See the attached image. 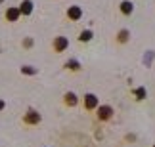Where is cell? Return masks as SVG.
I'll list each match as a JSON object with an SVG mask.
<instances>
[{
    "label": "cell",
    "instance_id": "1",
    "mask_svg": "<svg viewBox=\"0 0 155 147\" xmlns=\"http://www.w3.org/2000/svg\"><path fill=\"white\" fill-rule=\"evenodd\" d=\"M96 117H98V120H109L113 117V107L111 105H100Z\"/></svg>",
    "mask_w": 155,
    "mask_h": 147
},
{
    "label": "cell",
    "instance_id": "2",
    "mask_svg": "<svg viewBox=\"0 0 155 147\" xmlns=\"http://www.w3.org/2000/svg\"><path fill=\"white\" fill-rule=\"evenodd\" d=\"M69 48V40L65 37H56L54 38V52H58V54H61Z\"/></svg>",
    "mask_w": 155,
    "mask_h": 147
},
{
    "label": "cell",
    "instance_id": "3",
    "mask_svg": "<svg viewBox=\"0 0 155 147\" xmlns=\"http://www.w3.org/2000/svg\"><path fill=\"white\" fill-rule=\"evenodd\" d=\"M40 120H42V117H40V113H37V111H29V113L23 117V122H25V124H38Z\"/></svg>",
    "mask_w": 155,
    "mask_h": 147
},
{
    "label": "cell",
    "instance_id": "4",
    "mask_svg": "<svg viewBox=\"0 0 155 147\" xmlns=\"http://www.w3.org/2000/svg\"><path fill=\"white\" fill-rule=\"evenodd\" d=\"M67 17L71 21H79L81 17H82V10H81V6H69V10H67Z\"/></svg>",
    "mask_w": 155,
    "mask_h": 147
},
{
    "label": "cell",
    "instance_id": "5",
    "mask_svg": "<svg viewBox=\"0 0 155 147\" xmlns=\"http://www.w3.org/2000/svg\"><path fill=\"white\" fill-rule=\"evenodd\" d=\"M96 107H98V97L94 96V94H86V96H84V109L92 111Z\"/></svg>",
    "mask_w": 155,
    "mask_h": 147
},
{
    "label": "cell",
    "instance_id": "6",
    "mask_svg": "<svg viewBox=\"0 0 155 147\" xmlns=\"http://www.w3.org/2000/svg\"><path fill=\"white\" fill-rule=\"evenodd\" d=\"M19 15H21V10L19 8H8V10H6V19L12 21V23L19 19Z\"/></svg>",
    "mask_w": 155,
    "mask_h": 147
},
{
    "label": "cell",
    "instance_id": "7",
    "mask_svg": "<svg viewBox=\"0 0 155 147\" xmlns=\"http://www.w3.org/2000/svg\"><path fill=\"white\" fill-rule=\"evenodd\" d=\"M77 101H79V97H77V94H73V92H67L63 96V103L67 105V107H75Z\"/></svg>",
    "mask_w": 155,
    "mask_h": 147
},
{
    "label": "cell",
    "instance_id": "8",
    "mask_svg": "<svg viewBox=\"0 0 155 147\" xmlns=\"http://www.w3.org/2000/svg\"><path fill=\"white\" fill-rule=\"evenodd\" d=\"M19 10L23 15H31L33 14V2L31 0H23V2L19 4Z\"/></svg>",
    "mask_w": 155,
    "mask_h": 147
},
{
    "label": "cell",
    "instance_id": "9",
    "mask_svg": "<svg viewBox=\"0 0 155 147\" xmlns=\"http://www.w3.org/2000/svg\"><path fill=\"white\" fill-rule=\"evenodd\" d=\"M121 11L124 15H130L134 11V6H132V2H128V0H124V2H121Z\"/></svg>",
    "mask_w": 155,
    "mask_h": 147
},
{
    "label": "cell",
    "instance_id": "10",
    "mask_svg": "<svg viewBox=\"0 0 155 147\" xmlns=\"http://www.w3.org/2000/svg\"><path fill=\"white\" fill-rule=\"evenodd\" d=\"M128 38H130V31H127V29H121L119 31V34H117V40L121 44H124V42H128Z\"/></svg>",
    "mask_w": 155,
    "mask_h": 147
},
{
    "label": "cell",
    "instance_id": "11",
    "mask_svg": "<svg viewBox=\"0 0 155 147\" xmlns=\"http://www.w3.org/2000/svg\"><path fill=\"white\" fill-rule=\"evenodd\" d=\"M65 67L71 69V71H79V69H81V63L77 61V59H69L67 63H65Z\"/></svg>",
    "mask_w": 155,
    "mask_h": 147
},
{
    "label": "cell",
    "instance_id": "12",
    "mask_svg": "<svg viewBox=\"0 0 155 147\" xmlns=\"http://www.w3.org/2000/svg\"><path fill=\"white\" fill-rule=\"evenodd\" d=\"M90 38H92V31H82V33H81V37H79L81 42H88Z\"/></svg>",
    "mask_w": 155,
    "mask_h": 147
},
{
    "label": "cell",
    "instance_id": "13",
    "mask_svg": "<svg viewBox=\"0 0 155 147\" xmlns=\"http://www.w3.org/2000/svg\"><path fill=\"white\" fill-rule=\"evenodd\" d=\"M21 73H25V75H37L38 71L35 67H31V65H25V67H21Z\"/></svg>",
    "mask_w": 155,
    "mask_h": 147
},
{
    "label": "cell",
    "instance_id": "14",
    "mask_svg": "<svg viewBox=\"0 0 155 147\" xmlns=\"http://www.w3.org/2000/svg\"><path fill=\"white\" fill-rule=\"evenodd\" d=\"M134 94H136L138 99H144L146 97V88H138V90H134Z\"/></svg>",
    "mask_w": 155,
    "mask_h": 147
},
{
    "label": "cell",
    "instance_id": "15",
    "mask_svg": "<svg viewBox=\"0 0 155 147\" xmlns=\"http://www.w3.org/2000/svg\"><path fill=\"white\" fill-rule=\"evenodd\" d=\"M23 44H25V48H29V46L33 44V40H31V38H27V40H25V42H23Z\"/></svg>",
    "mask_w": 155,
    "mask_h": 147
},
{
    "label": "cell",
    "instance_id": "16",
    "mask_svg": "<svg viewBox=\"0 0 155 147\" xmlns=\"http://www.w3.org/2000/svg\"><path fill=\"white\" fill-rule=\"evenodd\" d=\"M4 107H6V103H4V101H2V99H0V111H2V109H4Z\"/></svg>",
    "mask_w": 155,
    "mask_h": 147
}]
</instances>
